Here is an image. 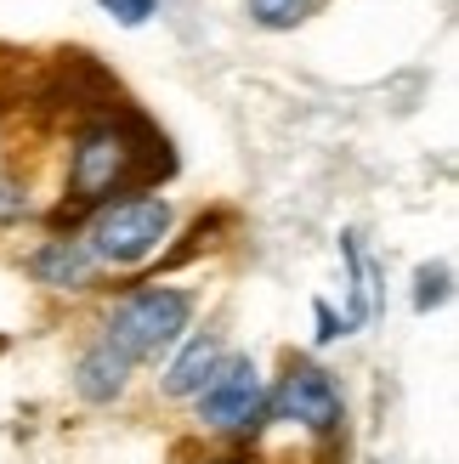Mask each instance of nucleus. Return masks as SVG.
Instances as JSON below:
<instances>
[{"instance_id":"nucleus-1","label":"nucleus","mask_w":459,"mask_h":464,"mask_svg":"<svg viewBox=\"0 0 459 464\" xmlns=\"http://www.w3.org/2000/svg\"><path fill=\"white\" fill-rule=\"evenodd\" d=\"M267 425L301 430L312 442H340V425H347V408H340V391L329 385V374L317 362H289V374L278 380V391L261 408Z\"/></svg>"},{"instance_id":"nucleus-2","label":"nucleus","mask_w":459,"mask_h":464,"mask_svg":"<svg viewBox=\"0 0 459 464\" xmlns=\"http://www.w3.org/2000/svg\"><path fill=\"white\" fill-rule=\"evenodd\" d=\"M136 176H142V148H136L113 120L80 130L74 159H68V198L74 204H103Z\"/></svg>"},{"instance_id":"nucleus-3","label":"nucleus","mask_w":459,"mask_h":464,"mask_svg":"<svg viewBox=\"0 0 459 464\" xmlns=\"http://www.w3.org/2000/svg\"><path fill=\"white\" fill-rule=\"evenodd\" d=\"M188 317H193V300L181 289H142V295H131L125 306H113L103 340L113 345V352H125L131 362L136 357H159L165 345L181 340Z\"/></svg>"},{"instance_id":"nucleus-4","label":"nucleus","mask_w":459,"mask_h":464,"mask_svg":"<svg viewBox=\"0 0 459 464\" xmlns=\"http://www.w3.org/2000/svg\"><path fill=\"white\" fill-rule=\"evenodd\" d=\"M165 232H171L165 198H120V204H103L97 221H91V249L113 266H136L165 244Z\"/></svg>"},{"instance_id":"nucleus-5","label":"nucleus","mask_w":459,"mask_h":464,"mask_svg":"<svg viewBox=\"0 0 459 464\" xmlns=\"http://www.w3.org/2000/svg\"><path fill=\"white\" fill-rule=\"evenodd\" d=\"M261 408H267V385H261V368L256 362H221L210 380H204L199 391V420L210 425V430H256L261 420Z\"/></svg>"},{"instance_id":"nucleus-6","label":"nucleus","mask_w":459,"mask_h":464,"mask_svg":"<svg viewBox=\"0 0 459 464\" xmlns=\"http://www.w3.org/2000/svg\"><path fill=\"white\" fill-rule=\"evenodd\" d=\"M125 374H131V357L113 352L108 340H97V345L80 357V368H74V391H80L85 402H113V397L125 391Z\"/></svg>"},{"instance_id":"nucleus-7","label":"nucleus","mask_w":459,"mask_h":464,"mask_svg":"<svg viewBox=\"0 0 459 464\" xmlns=\"http://www.w3.org/2000/svg\"><path fill=\"white\" fill-rule=\"evenodd\" d=\"M34 277L52 289H85L91 284V249L80 238H52L34 255Z\"/></svg>"},{"instance_id":"nucleus-8","label":"nucleus","mask_w":459,"mask_h":464,"mask_svg":"<svg viewBox=\"0 0 459 464\" xmlns=\"http://www.w3.org/2000/svg\"><path fill=\"white\" fill-rule=\"evenodd\" d=\"M216 368H221V340L216 334H199V340H188V352L171 362L165 391H171V397H199L204 380H210Z\"/></svg>"},{"instance_id":"nucleus-9","label":"nucleus","mask_w":459,"mask_h":464,"mask_svg":"<svg viewBox=\"0 0 459 464\" xmlns=\"http://www.w3.org/2000/svg\"><path fill=\"white\" fill-rule=\"evenodd\" d=\"M307 12H312V0H249V17L261 29H295Z\"/></svg>"},{"instance_id":"nucleus-10","label":"nucleus","mask_w":459,"mask_h":464,"mask_svg":"<svg viewBox=\"0 0 459 464\" xmlns=\"http://www.w3.org/2000/svg\"><path fill=\"white\" fill-rule=\"evenodd\" d=\"M443 295H448V272H420V295H415V306H420V312H431Z\"/></svg>"},{"instance_id":"nucleus-11","label":"nucleus","mask_w":459,"mask_h":464,"mask_svg":"<svg viewBox=\"0 0 459 464\" xmlns=\"http://www.w3.org/2000/svg\"><path fill=\"white\" fill-rule=\"evenodd\" d=\"M103 6L125 23V29H136V23H148V12H153V0H103Z\"/></svg>"},{"instance_id":"nucleus-12","label":"nucleus","mask_w":459,"mask_h":464,"mask_svg":"<svg viewBox=\"0 0 459 464\" xmlns=\"http://www.w3.org/2000/svg\"><path fill=\"white\" fill-rule=\"evenodd\" d=\"M221 464H239V459H221Z\"/></svg>"}]
</instances>
